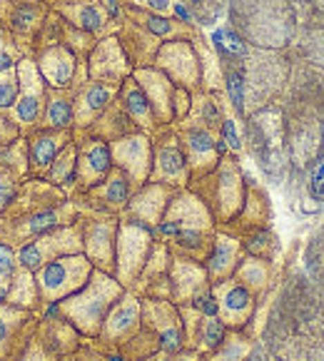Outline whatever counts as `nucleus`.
Listing matches in <instances>:
<instances>
[{"label": "nucleus", "mask_w": 324, "mask_h": 361, "mask_svg": "<svg viewBox=\"0 0 324 361\" xmlns=\"http://www.w3.org/2000/svg\"><path fill=\"white\" fill-rule=\"evenodd\" d=\"M40 314L3 302L0 304V361H18L38 329Z\"/></svg>", "instance_id": "obj_8"}, {"label": "nucleus", "mask_w": 324, "mask_h": 361, "mask_svg": "<svg viewBox=\"0 0 324 361\" xmlns=\"http://www.w3.org/2000/svg\"><path fill=\"white\" fill-rule=\"evenodd\" d=\"M122 105H125V113L130 120L145 122L153 113V105H150V97L145 95V90L140 85H130L122 95Z\"/></svg>", "instance_id": "obj_26"}, {"label": "nucleus", "mask_w": 324, "mask_h": 361, "mask_svg": "<svg viewBox=\"0 0 324 361\" xmlns=\"http://www.w3.org/2000/svg\"><path fill=\"white\" fill-rule=\"evenodd\" d=\"M83 224V254L95 269L105 274L115 272V242H117V222L113 219H85Z\"/></svg>", "instance_id": "obj_10"}, {"label": "nucleus", "mask_w": 324, "mask_h": 361, "mask_svg": "<svg viewBox=\"0 0 324 361\" xmlns=\"http://www.w3.org/2000/svg\"><path fill=\"white\" fill-rule=\"evenodd\" d=\"M18 266V260H15V249L6 247L3 242H0V279L8 282V277L13 274V269Z\"/></svg>", "instance_id": "obj_34"}, {"label": "nucleus", "mask_w": 324, "mask_h": 361, "mask_svg": "<svg viewBox=\"0 0 324 361\" xmlns=\"http://www.w3.org/2000/svg\"><path fill=\"white\" fill-rule=\"evenodd\" d=\"M222 145L225 147H232V150H240V137H237V130H235V122L232 120H225L222 122Z\"/></svg>", "instance_id": "obj_36"}, {"label": "nucleus", "mask_w": 324, "mask_h": 361, "mask_svg": "<svg viewBox=\"0 0 324 361\" xmlns=\"http://www.w3.org/2000/svg\"><path fill=\"white\" fill-rule=\"evenodd\" d=\"M43 3H45V6H53V3H55V0H43Z\"/></svg>", "instance_id": "obj_42"}, {"label": "nucleus", "mask_w": 324, "mask_h": 361, "mask_svg": "<svg viewBox=\"0 0 324 361\" xmlns=\"http://www.w3.org/2000/svg\"><path fill=\"white\" fill-rule=\"evenodd\" d=\"M113 90L105 83H90L80 95L73 100V113H75V125H85L88 117H95L108 108Z\"/></svg>", "instance_id": "obj_21"}, {"label": "nucleus", "mask_w": 324, "mask_h": 361, "mask_svg": "<svg viewBox=\"0 0 324 361\" xmlns=\"http://www.w3.org/2000/svg\"><path fill=\"white\" fill-rule=\"evenodd\" d=\"M237 254H240V244L235 240H229L225 235H217L215 242H212L210 252H207V274H210L215 282L220 279L229 277L235 272V264H237Z\"/></svg>", "instance_id": "obj_20"}, {"label": "nucleus", "mask_w": 324, "mask_h": 361, "mask_svg": "<svg viewBox=\"0 0 324 361\" xmlns=\"http://www.w3.org/2000/svg\"><path fill=\"white\" fill-rule=\"evenodd\" d=\"M40 130H73L75 127V113H73V97L65 90L48 88L40 113Z\"/></svg>", "instance_id": "obj_19"}, {"label": "nucleus", "mask_w": 324, "mask_h": 361, "mask_svg": "<svg viewBox=\"0 0 324 361\" xmlns=\"http://www.w3.org/2000/svg\"><path fill=\"white\" fill-rule=\"evenodd\" d=\"M172 361H195V356L184 354V351H178V354H172Z\"/></svg>", "instance_id": "obj_39"}, {"label": "nucleus", "mask_w": 324, "mask_h": 361, "mask_svg": "<svg viewBox=\"0 0 324 361\" xmlns=\"http://www.w3.org/2000/svg\"><path fill=\"white\" fill-rule=\"evenodd\" d=\"M187 170V157L178 145H167L158 150V172L165 179H180Z\"/></svg>", "instance_id": "obj_25"}, {"label": "nucleus", "mask_w": 324, "mask_h": 361, "mask_svg": "<svg viewBox=\"0 0 324 361\" xmlns=\"http://www.w3.org/2000/svg\"><path fill=\"white\" fill-rule=\"evenodd\" d=\"M167 202V195L160 187L155 190H147L142 195H137L133 199L130 197V202H127V209L133 212L135 217V224H142V227H153V224L160 222V212H162V204Z\"/></svg>", "instance_id": "obj_23"}, {"label": "nucleus", "mask_w": 324, "mask_h": 361, "mask_svg": "<svg viewBox=\"0 0 324 361\" xmlns=\"http://www.w3.org/2000/svg\"><path fill=\"white\" fill-rule=\"evenodd\" d=\"M80 252H83V224H80V217H77L75 222L50 229L48 235L28 242L26 247L15 249V260H18L20 266H26L30 272H38L40 266L57 260V257Z\"/></svg>", "instance_id": "obj_5"}, {"label": "nucleus", "mask_w": 324, "mask_h": 361, "mask_svg": "<svg viewBox=\"0 0 324 361\" xmlns=\"http://www.w3.org/2000/svg\"><path fill=\"white\" fill-rule=\"evenodd\" d=\"M3 302H6V282L0 279V304H3Z\"/></svg>", "instance_id": "obj_40"}, {"label": "nucleus", "mask_w": 324, "mask_h": 361, "mask_svg": "<svg viewBox=\"0 0 324 361\" xmlns=\"http://www.w3.org/2000/svg\"><path fill=\"white\" fill-rule=\"evenodd\" d=\"M217 299V317L222 319L225 326L229 324H242L247 319L249 309H252V292L240 282H229V284L217 286L215 292Z\"/></svg>", "instance_id": "obj_18"}, {"label": "nucleus", "mask_w": 324, "mask_h": 361, "mask_svg": "<svg viewBox=\"0 0 324 361\" xmlns=\"http://www.w3.org/2000/svg\"><path fill=\"white\" fill-rule=\"evenodd\" d=\"M70 197L65 195L60 187L50 184L43 177H28L20 184L15 197L10 199V204L6 207V212L0 215V219H15V217L32 215V212H43V209L57 207V204L68 202Z\"/></svg>", "instance_id": "obj_9"}, {"label": "nucleus", "mask_w": 324, "mask_h": 361, "mask_svg": "<svg viewBox=\"0 0 324 361\" xmlns=\"http://www.w3.org/2000/svg\"><path fill=\"white\" fill-rule=\"evenodd\" d=\"M48 6L43 0H28V3H6L0 0V26L6 28L8 38L13 40L23 55L35 52V40L48 18Z\"/></svg>", "instance_id": "obj_6"}, {"label": "nucleus", "mask_w": 324, "mask_h": 361, "mask_svg": "<svg viewBox=\"0 0 324 361\" xmlns=\"http://www.w3.org/2000/svg\"><path fill=\"white\" fill-rule=\"evenodd\" d=\"M227 92L232 105L237 108V113H242V105H245V83H242L240 72H227Z\"/></svg>", "instance_id": "obj_31"}, {"label": "nucleus", "mask_w": 324, "mask_h": 361, "mask_svg": "<svg viewBox=\"0 0 324 361\" xmlns=\"http://www.w3.org/2000/svg\"><path fill=\"white\" fill-rule=\"evenodd\" d=\"M6 3H28V0H6Z\"/></svg>", "instance_id": "obj_41"}, {"label": "nucleus", "mask_w": 324, "mask_h": 361, "mask_svg": "<svg viewBox=\"0 0 324 361\" xmlns=\"http://www.w3.org/2000/svg\"><path fill=\"white\" fill-rule=\"evenodd\" d=\"M26 175H20V172L10 170V167L0 165V215L6 212V207L10 204V199L15 197L18 187L26 182Z\"/></svg>", "instance_id": "obj_28"}, {"label": "nucleus", "mask_w": 324, "mask_h": 361, "mask_svg": "<svg viewBox=\"0 0 324 361\" xmlns=\"http://www.w3.org/2000/svg\"><path fill=\"white\" fill-rule=\"evenodd\" d=\"M85 3H95V0H85Z\"/></svg>", "instance_id": "obj_44"}, {"label": "nucleus", "mask_w": 324, "mask_h": 361, "mask_svg": "<svg viewBox=\"0 0 324 361\" xmlns=\"http://www.w3.org/2000/svg\"><path fill=\"white\" fill-rule=\"evenodd\" d=\"M6 302L13 306H20V309L35 311L43 317L45 304L40 299V289L38 282H35V272L26 269V266H15L13 274L8 277L6 282Z\"/></svg>", "instance_id": "obj_17"}, {"label": "nucleus", "mask_w": 324, "mask_h": 361, "mask_svg": "<svg viewBox=\"0 0 324 361\" xmlns=\"http://www.w3.org/2000/svg\"><path fill=\"white\" fill-rule=\"evenodd\" d=\"M35 65H38L40 75H43L45 85L55 90H65L73 85L75 77V55L70 52V48L65 45H48L40 50L32 52Z\"/></svg>", "instance_id": "obj_16"}, {"label": "nucleus", "mask_w": 324, "mask_h": 361, "mask_svg": "<svg viewBox=\"0 0 324 361\" xmlns=\"http://www.w3.org/2000/svg\"><path fill=\"white\" fill-rule=\"evenodd\" d=\"M133 197V182L127 179V175L122 170H110V175L102 182H97L95 187L85 190V195H73L70 202H93V207L102 215H110V212H120L127 207Z\"/></svg>", "instance_id": "obj_13"}, {"label": "nucleus", "mask_w": 324, "mask_h": 361, "mask_svg": "<svg viewBox=\"0 0 324 361\" xmlns=\"http://www.w3.org/2000/svg\"><path fill=\"white\" fill-rule=\"evenodd\" d=\"M75 157H77V147L70 142L43 175V179L60 187L68 197H73V192H75Z\"/></svg>", "instance_id": "obj_22"}, {"label": "nucleus", "mask_w": 324, "mask_h": 361, "mask_svg": "<svg viewBox=\"0 0 324 361\" xmlns=\"http://www.w3.org/2000/svg\"><path fill=\"white\" fill-rule=\"evenodd\" d=\"M147 254H150V232H147V227L135 222L117 224L113 277L120 282L122 289L137 279V274L142 272V266L147 262Z\"/></svg>", "instance_id": "obj_7"}, {"label": "nucleus", "mask_w": 324, "mask_h": 361, "mask_svg": "<svg viewBox=\"0 0 324 361\" xmlns=\"http://www.w3.org/2000/svg\"><path fill=\"white\" fill-rule=\"evenodd\" d=\"M145 3L153 8V10H158V13H162V10L170 8V0H145Z\"/></svg>", "instance_id": "obj_38"}, {"label": "nucleus", "mask_w": 324, "mask_h": 361, "mask_svg": "<svg viewBox=\"0 0 324 361\" xmlns=\"http://www.w3.org/2000/svg\"><path fill=\"white\" fill-rule=\"evenodd\" d=\"M137 331H140V304H137V299L127 297L122 292V297L110 306L108 317L100 326V334L95 339L97 342L120 344L127 336L137 334Z\"/></svg>", "instance_id": "obj_15"}, {"label": "nucleus", "mask_w": 324, "mask_h": 361, "mask_svg": "<svg viewBox=\"0 0 324 361\" xmlns=\"http://www.w3.org/2000/svg\"><path fill=\"white\" fill-rule=\"evenodd\" d=\"M115 167L113 153H110V145L102 142V139H88L85 145L77 147V157H75V192L73 195H80V192L95 187L97 182L108 177L110 170Z\"/></svg>", "instance_id": "obj_12"}, {"label": "nucleus", "mask_w": 324, "mask_h": 361, "mask_svg": "<svg viewBox=\"0 0 324 361\" xmlns=\"http://www.w3.org/2000/svg\"><path fill=\"white\" fill-rule=\"evenodd\" d=\"M202 120L207 122V125H217V122H220V110H217L215 102H204L202 105Z\"/></svg>", "instance_id": "obj_37"}, {"label": "nucleus", "mask_w": 324, "mask_h": 361, "mask_svg": "<svg viewBox=\"0 0 324 361\" xmlns=\"http://www.w3.org/2000/svg\"><path fill=\"white\" fill-rule=\"evenodd\" d=\"M187 150L198 159H207L210 155L217 153V139L207 130H190L187 133Z\"/></svg>", "instance_id": "obj_29"}, {"label": "nucleus", "mask_w": 324, "mask_h": 361, "mask_svg": "<svg viewBox=\"0 0 324 361\" xmlns=\"http://www.w3.org/2000/svg\"><path fill=\"white\" fill-rule=\"evenodd\" d=\"M122 297V284L113 274H105L100 269H93L90 279L83 289L57 302V309L68 322L75 326L85 339H95L100 334V326L108 317L110 306Z\"/></svg>", "instance_id": "obj_1"}, {"label": "nucleus", "mask_w": 324, "mask_h": 361, "mask_svg": "<svg viewBox=\"0 0 324 361\" xmlns=\"http://www.w3.org/2000/svg\"><path fill=\"white\" fill-rule=\"evenodd\" d=\"M77 217H80V212L68 199L57 207L43 209V212H32V215L15 217V219H0V242L10 249H20L26 247L28 242L48 235L50 229L75 222Z\"/></svg>", "instance_id": "obj_4"}, {"label": "nucleus", "mask_w": 324, "mask_h": 361, "mask_svg": "<svg viewBox=\"0 0 324 361\" xmlns=\"http://www.w3.org/2000/svg\"><path fill=\"white\" fill-rule=\"evenodd\" d=\"M145 26H147V30L155 32V35H170V32H172V23L165 18V15H160V13L147 15Z\"/></svg>", "instance_id": "obj_35"}, {"label": "nucleus", "mask_w": 324, "mask_h": 361, "mask_svg": "<svg viewBox=\"0 0 324 361\" xmlns=\"http://www.w3.org/2000/svg\"><path fill=\"white\" fill-rule=\"evenodd\" d=\"M20 95V85H18V72L15 68L0 72V113H10L15 108Z\"/></svg>", "instance_id": "obj_27"}, {"label": "nucleus", "mask_w": 324, "mask_h": 361, "mask_svg": "<svg viewBox=\"0 0 324 361\" xmlns=\"http://www.w3.org/2000/svg\"><path fill=\"white\" fill-rule=\"evenodd\" d=\"M18 361H57V356H53L50 351H48V349H45L43 344L35 339V336H32L30 344H28L26 351L20 354Z\"/></svg>", "instance_id": "obj_32"}, {"label": "nucleus", "mask_w": 324, "mask_h": 361, "mask_svg": "<svg viewBox=\"0 0 324 361\" xmlns=\"http://www.w3.org/2000/svg\"><path fill=\"white\" fill-rule=\"evenodd\" d=\"M35 339H38L53 356L60 359V356L73 354V351L83 344L85 336L60 314L57 304H50L45 306L43 317H40L38 329H35Z\"/></svg>", "instance_id": "obj_11"}, {"label": "nucleus", "mask_w": 324, "mask_h": 361, "mask_svg": "<svg viewBox=\"0 0 324 361\" xmlns=\"http://www.w3.org/2000/svg\"><path fill=\"white\" fill-rule=\"evenodd\" d=\"M20 127L15 122L13 113H0V150L8 145H13L15 139H20Z\"/></svg>", "instance_id": "obj_30"}, {"label": "nucleus", "mask_w": 324, "mask_h": 361, "mask_svg": "<svg viewBox=\"0 0 324 361\" xmlns=\"http://www.w3.org/2000/svg\"><path fill=\"white\" fill-rule=\"evenodd\" d=\"M204 269H200L195 262H178L175 264V274H172V289H175V297L178 299H190L195 294H200L204 289Z\"/></svg>", "instance_id": "obj_24"}, {"label": "nucleus", "mask_w": 324, "mask_h": 361, "mask_svg": "<svg viewBox=\"0 0 324 361\" xmlns=\"http://www.w3.org/2000/svg\"><path fill=\"white\" fill-rule=\"evenodd\" d=\"M73 142L70 130H32L26 135L28 147V177H43L55 157Z\"/></svg>", "instance_id": "obj_14"}, {"label": "nucleus", "mask_w": 324, "mask_h": 361, "mask_svg": "<svg viewBox=\"0 0 324 361\" xmlns=\"http://www.w3.org/2000/svg\"><path fill=\"white\" fill-rule=\"evenodd\" d=\"M172 202H175L172 212L162 222H158V232L182 252L202 257L212 247L210 237H207V212L200 204V199L190 195H180Z\"/></svg>", "instance_id": "obj_2"}, {"label": "nucleus", "mask_w": 324, "mask_h": 361, "mask_svg": "<svg viewBox=\"0 0 324 361\" xmlns=\"http://www.w3.org/2000/svg\"><path fill=\"white\" fill-rule=\"evenodd\" d=\"M309 187H312V195L324 202V153H322V157L314 162V167H312Z\"/></svg>", "instance_id": "obj_33"}, {"label": "nucleus", "mask_w": 324, "mask_h": 361, "mask_svg": "<svg viewBox=\"0 0 324 361\" xmlns=\"http://www.w3.org/2000/svg\"><path fill=\"white\" fill-rule=\"evenodd\" d=\"M95 266L90 264L88 257L83 252L80 254H65L57 260L48 262L35 272V282H38L40 299L45 306L57 304L65 297L75 294L77 289H83L85 282L90 279Z\"/></svg>", "instance_id": "obj_3"}, {"label": "nucleus", "mask_w": 324, "mask_h": 361, "mask_svg": "<svg viewBox=\"0 0 324 361\" xmlns=\"http://www.w3.org/2000/svg\"><path fill=\"white\" fill-rule=\"evenodd\" d=\"M322 139H324V125H322Z\"/></svg>", "instance_id": "obj_43"}]
</instances>
